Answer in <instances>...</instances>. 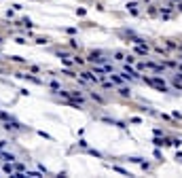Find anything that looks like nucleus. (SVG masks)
<instances>
[{
    "instance_id": "8",
    "label": "nucleus",
    "mask_w": 182,
    "mask_h": 178,
    "mask_svg": "<svg viewBox=\"0 0 182 178\" xmlns=\"http://www.w3.org/2000/svg\"><path fill=\"white\" fill-rule=\"evenodd\" d=\"M25 176H32V178H40L38 172H25Z\"/></svg>"
},
{
    "instance_id": "3",
    "label": "nucleus",
    "mask_w": 182,
    "mask_h": 178,
    "mask_svg": "<svg viewBox=\"0 0 182 178\" xmlns=\"http://www.w3.org/2000/svg\"><path fill=\"white\" fill-rule=\"evenodd\" d=\"M0 161H11V163H15V155H11V153H0Z\"/></svg>"
},
{
    "instance_id": "2",
    "label": "nucleus",
    "mask_w": 182,
    "mask_h": 178,
    "mask_svg": "<svg viewBox=\"0 0 182 178\" xmlns=\"http://www.w3.org/2000/svg\"><path fill=\"white\" fill-rule=\"evenodd\" d=\"M123 79H140V74H138L133 68H129V64H127V66H125V72H123Z\"/></svg>"
},
{
    "instance_id": "10",
    "label": "nucleus",
    "mask_w": 182,
    "mask_h": 178,
    "mask_svg": "<svg viewBox=\"0 0 182 178\" xmlns=\"http://www.w3.org/2000/svg\"><path fill=\"white\" fill-rule=\"evenodd\" d=\"M2 146H7V140H0V148Z\"/></svg>"
},
{
    "instance_id": "5",
    "label": "nucleus",
    "mask_w": 182,
    "mask_h": 178,
    "mask_svg": "<svg viewBox=\"0 0 182 178\" xmlns=\"http://www.w3.org/2000/svg\"><path fill=\"white\" fill-rule=\"evenodd\" d=\"M119 93L123 95V98H129V95H131V89H129V87H121Z\"/></svg>"
},
{
    "instance_id": "1",
    "label": "nucleus",
    "mask_w": 182,
    "mask_h": 178,
    "mask_svg": "<svg viewBox=\"0 0 182 178\" xmlns=\"http://www.w3.org/2000/svg\"><path fill=\"white\" fill-rule=\"evenodd\" d=\"M146 83H148V85H155V87H157L159 91H167V85H165L161 79H148Z\"/></svg>"
},
{
    "instance_id": "6",
    "label": "nucleus",
    "mask_w": 182,
    "mask_h": 178,
    "mask_svg": "<svg viewBox=\"0 0 182 178\" xmlns=\"http://www.w3.org/2000/svg\"><path fill=\"white\" fill-rule=\"evenodd\" d=\"M0 121H4V123H7V121H15V119L11 117V115H7V112H2V110H0Z\"/></svg>"
},
{
    "instance_id": "9",
    "label": "nucleus",
    "mask_w": 182,
    "mask_h": 178,
    "mask_svg": "<svg viewBox=\"0 0 182 178\" xmlns=\"http://www.w3.org/2000/svg\"><path fill=\"white\" fill-rule=\"evenodd\" d=\"M112 83H116V85H123V79H119V77H112Z\"/></svg>"
},
{
    "instance_id": "7",
    "label": "nucleus",
    "mask_w": 182,
    "mask_h": 178,
    "mask_svg": "<svg viewBox=\"0 0 182 178\" xmlns=\"http://www.w3.org/2000/svg\"><path fill=\"white\" fill-rule=\"evenodd\" d=\"M83 77L87 79V81H91V83H98V77H93L91 72H83Z\"/></svg>"
},
{
    "instance_id": "4",
    "label": "nucleus",
    "mask_w": 182,
    "mask_h": 178,
    "mask_svg": "<svg viewBox=\"0 0 182 178\" xmlns=\"http://www.w3.org/2000/svg\"><path fill=\"white\" fill-rule=\"evenodd\" d=\"M13 172H15L13 163H11V161H4V174H11V176H13Z\"/></svg>"
}]
</instances>
